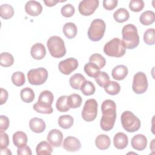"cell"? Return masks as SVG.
<instances>
[{"label":"cell","mask_w":155,"mask_h":155,"mask_svg":"<svg viewBox=\"0 0 155 155\" xmlns=\"http://www.w3.org/2000/svg\"><path fill=\"white\" fill-rule=\"evenodd\" d=\"M113 17L116 22L122 23L127 21L129 19L130 14L127 9L124 8H119L114 12Z\"/></svg>","instance_id":"cell-27"},{"label":"cell","mask_w":155,"mask_h":155,"mask_svg":"<svg viewBox=\"0 0 155 155\" xmlns=\"http://www.w3.org/2000/svg\"><path fill=\"white\" fill-rule=\"evenodd\" d=\"M155 21V13L151 10H147L143 12L140 17L139 21L143 25H149L152 24Z\"/></svg>","instance_id":"cell-25"},{"label":"cell","mask_w":155,"mask_h":155,"mask_svg":"<svg viewBox=\"0 0 155 155\" xmlns=\"http://www.w3.org/2000/svg\"><path fill=\"white\" fill-rule=\"evenodd\" d=\"M29 83L34 85H40L45 82L48 78L47 70L42 67L30 70L27 73Z\"/></svg>","instance_id":"cell-8"},{"label":"cell","mask_w":155,"mask_h":155,"mask_svg":"<svg viewBox=\"0 0 155 155\" xmlns=\"http://www.w3.org/2000/svg\"><path fill=\"white\" fill-rule=\"evenodd\" d=\"M94 79L96 82L101 87L103 88L110 81V77L108 74L105 71H100V73Z\"/></svg>","instance_id":"cell-40"},{"label":"cell","mask_w":155,"mask_h":155,"mask_svg":"<svg viewBox=\"0 0 155 155\" xmlns=\"http://www.w3.org/2000/svg\"><path fill=\"white\" fill-rule=\"evenodd\" d=\"M12 81L13 84L17 86L21 87L25 82V78L24 74L21 71H16L12 76Z\"/></svg>","instance_id":"cell-37"},{"label":"cell","mask_w":155,"mask_h":155,"mask_svg":"<svg viewBox=\"0 0 155 155\" xmlns=\"http://www.w3.org/2000/svg\"><path fill=\"white\" fill-rule=\"evenodd\" d=\"M74 123L73 117L69 115H62L58 119V125L63 129H68L71 128Z\"/></svg>","instance_id":"cell-29"},{"label":"cell","mask_w":155,"mask_h":155,"mask_svg":"<svg viewBox=\"0 0 155 155\" xmlns=\"http://www.w3.org/2000/svg\"><path fill=\"white\" fill-rule=\"evenodd\" d=\"M117 0H104L103 6L107 10H112L117 7Z\"/></svg>","instance_id":"cell-45"},{"label":"cell","mask_w":155,"mask_h":155,"mask_svg":"<svg viewBox=\"0 0 155 155\" xmlns=\"http://www.w3.org/2000/svg\"><path fill=\"white\" fill-rule=\"evenodd\" d=\"M98 0H83L79 4L78 10L83 16H90L92 15L99 6Z\"/></svg>","instance_id":"cell-11"},{"label":"cell","mask_w":155,"mask_h":155,"mask_svg":"<svg viewBox=\"0 0 155 155\" xmlns=\"http://www.w3.org/2000/svg\"><path fill=\"white\" fill-rule=\"evenodd\" d=\"M10 125L8 118L4 115L0 116V132L7 130Z\"/></svg>","instance_id":"cell-43"},{"label":"cell","mask_w":155,"mask_h":155,"mask_svg":"<svg viewBox=\"0 0 155 155\" xmlns=\"http://www.w3.org/2000/svg\"><path fill=\"white\" fill-rule=\"evenodd\" d=\"M104 52L108 56L120 58L125 54L126 48L122 40L118 38H114L105 44Z\"/></svg>","instance_id":"cell-5"},{"label":"cell","mask_w":155,"mask_h":155,"mask_svg":"<svg viewBox=\"0 0 155 155\" xmlns=\"http://www.w3.org/2000/svg\"><path fill=\"white\" fill-rule=\"evenodd\" d=\"M122 42L125 48L134 49L139 44V36L137 29L132 24H128L124 26L122 30Z\"/></svg>","instance_id":"cell-2"},{"label":"cell","mask_w":155,"mask_h":155,"mask_svg":"<svg viewBox=\"0 0 155 155\" xmlns=\"http://www.w3.org/2000/svg\"><path fill=\"white\" fill-rule=\"evenodd\" d=\"M77 27L73 22H67L63 27V33L68 39H73L77 35Z\"/></svg>","instance_id":"cell-24"},{"label":"cell","mask_w":155,"mask_h":155,"mask_svg":"<svg viewBox=\"0 0 155 155\" xmlns=\"http://www.w3.org/2000/svg\"><path fill=\"white\" fill-rule=\"evenodd\" d=\"M47 139L52 147H59L61 146L63 140V134L60 130L52 129L49 131Z\"/></svg>","instance_id":"cell-13"},{"label":"cell","mask_w":155,"mask_h":155,"mask_svg":"<svg viewBox=\"0 0 155 155\" xmlns=\"http://www.w3.org/2000/svg\"><path fill=\"white\" fill-rule=\"evenodd\" d=\"M78 67V61L74 58H69L61 61L58 65L59 70L64 74L68 75Z\"/></svg>","instance_id":"cell-12"},{"label":"cell","mask_w":155,"mask_h":155,"mask_svg":"<svg viewBox=\"0 0 155 155\" xmlns=\"http://www.w3.org/2000/svg\"><path fill=\"white\" fill-rule=\"evenodd\" d=\"M47 45L51 56L55 58H60L65 56L66 48L64 40L59 36H52L47 42Z\"/></svg>","instance_id":"cell-4"},{"label":"cell","mask_w":155,"mask_h":155,"mask_svg":"<svg viewBox=\"0 0 155 155\" xmlns=\"http://www.w3.org/2000/svg\"><path fill=\"white\" fill-rule=\"evenodd\" d=\"M52 146L46 141H42L39 143L36 148L37 155L51 154L53 151Z\"/></svg>","instance_id":"cell-26"},{"label":"cell","mask_w":155,"mask_h":155,"mask_svg":"<svg viewBox=\"0 0 155 155\" xmlns=\"http://www.w3.org/2000/svg\"><path fill=\"white\" fill-rule=\"evenodd\" d=\"M25 11L31 16H37L42 13V6L36 1H29L25 5Z\"/></svg>","instance_id":"cell-15"},{"label":"cell","mask_w":155,"mask_h":155,"mask_svg":"<svg viewBox=\"0 0 155 155\" xmlns=\"http://www.w3.org/2000/svg\"><path fill=\"white\" fill-rule=\"evenodd\" d=\"M14 15L13 7L9 4H4L0 6V16L2 19H8Z\"/></svg>","instance_id":"cell-32"},{"label":"cell","mask_w":155,"mask_h":155,"mask_svg":"<svg viewBox=\"0 0 155 155\" xmlns=\"http://www.w3.org/2000/svg\"><path fill=\"white\" fill-rule=\"evenodd\" d=\"M89 62H93L97 65L99 68H102L106 64V61L104 56L99 53H94L90 56Z\"/></svg>","instance_id":"cell-38"},{"label":"cell","mask_w":155,"mask_h":155,"mask_svg":"<svg viewBox=\"0 0 155 155\" xmlns=\"http://www.w3.org/2000/svg\"><path fill=\"white\" fill-rule=\"evenodd\" d=\"M144 42L149 45H153L155 43L154 29L153 28L147 29L143 35Z\"/></svg>","instance_id":"cell-39"},{"label":"cell","mask_w":155,"mask_h":155,"mask_svg":"<svg viewBox=\"0 0 155 155\" xmlns=\"http://www.w3.org/2000/svg\"><path fill=\"white\" fill-rule=\"evenodd\" d=\"M85 73L90 77L95 78L100 73L99 67L95 64L89 62L84 65V68Z\"/></svg>","instance_id":"cell-30"},{"label":"cell","mask_w":155,"mask_h":155,"mask_svg":"<svg viewBox=\"0 0 155 155\" xmlns=\"http://www.w3.org/2000/svg\"><path fill=\"white\" fill-rule=\"evenodd\" d=\"M14 63V58L9 53L3 52L0 55V64L4 67L12 66Z\"/></svg>","instance_id":"cell-34"},{"label":"cell","mask_w":155,"mask_h":155,"mask_svg":"<svg viewBox=\"0 0 155 155\" xmlns=\"http://www.w3.org/2000/svg\"><path fill=\"white\" fill-rule=\"evenodd\" d=\"M120 120L123 128L128 132H135L140 127V119L130 111H125L122 113Z\"/></svg>","instance_id":"cell-6"},{"label":"cell","mask_w":155,"mask_h":155,"mask_svg":"<svg viewBox=\"0 0 155 155\" xmlns=\"http://www.w3.org/2000/svg\"><path fill=\"white\" fill-rule=\"evenodd\" d=\"M67 96H61L58 99L56 103V107L59 111L67 112L69 111L70 108L68 107L67 104Z\"/></svg>","instance_id":"cell-36"},{"label":"cell","mask_w":155,"mask_h":155,"mask_svg":"<svg viewBox=\"0 0 155 155\" xmlns=\"http://www.w3.org/2000/svg\"><path fill=\"white\" fill-rule=\"evenodd\" d=\"M154 140H155L154 139L152 140V141H151V143H150V147L151 148V149L152 151L154 150Z\"/></svg>","instance_id":"cell-50"},{"label":"cell","mask_w":155,"mask_h":155,"mask_svg":"<svg viewBox=\"0 0 155 155\" xmlns=\"http://www.w3.org/2000/svg\"><path fill=\"white\" fill-rule=\"evenodd\" d=\"M67 102L70 108H76L81 105L82 99L79 94L73 93L67 96Z\"/></svg>","instance_id":"cell-28"},{"label":"cell","mask_w":155,"mask_h":155,"mask_svg":"<svg viewBox=\"0 0 155 155\" xmlns=\"http://www.w3.org/2000/svg\"><path fill=\"white\" fill-rule=\"evenodd\" d=\"M30 54L32 58L35 59H42L46 54L45 47L41 43H36L32 45L30 50Z\"/></svg>","instance_id":"cell-17"},{"label":"cell","mask_w":155,"mask_h":155,"mask_svg":"<svg viewBox=\"0 0 155 155\" xmlns=\"http://www.w3.org/2000/svg\"><path fill=\"white\" fill-rule=\"evenodd\" d=\"M30 130L36 133H42L46 128V124L43 119L38 117H33L29 121Z\"/></svg>","instance_id":"cell-18"},{"label":"cell","mask_w":155,"mask_h":155,"mask_svg":"<svg viewBox=\"0 0 155 155\" xmlns=\"http://www.w3.org/2000/svg\"><path fill=\"white\" fill-rule=\"evenodd\" d=\"M65 1H59L58 0H44V2L45 5L47 7H53L59 2H65Z\"/></svg>","instance_id":"cell-48"},{"label":"cell","mask_w":155,"mask_h":155,"mask_svg":"<svg viewBox=\"0 0 155 155\" xmlns=\"http://www.w3.org/2000/svg\"><path fill=\"white\" fill-rule=\"evenodd\" d=\"M54 99L53 93L48 90L42 91L38 97V101L35 103L33 108L38 113L42 114H51L53 111L51 105Z\"/></svg>","instance_id":"cell-3"},{"label":"cell","mask_w":155,"mask_h":155,"mask_svg":"<svg viewBox=\"0 0 155 155\" xmlns=\"http://www.w3.org/2000/svg\"><path fill=\"white\" fill-rule=\"evenodd\" d=\"M144 7V2L142 0H131L129 2L130 9L134 12H139Z\"/></svg>","instance_id":"cell-41"},{"label":"cell","mask_w":155,"mask_h":155,"mask_svg":"<svg viewBox=\"0 0 155 155\" xmlns=\"http://www.w3.org/2000/svg\"><path fill=\"white\" fill-rule=\"evenodd\" d=\"M132 147L137 151H142L147 147V139L142 134H138L133 137L131 141Z\"/></svg>","instance_id":"cell-16"},{"label":"cell","mask_w":155,"mask_h":155,"mask_svg":"<svg viewBox=\"0 0 155 155\" xmlns=\"http://www.w3.org/2000/svg\"><path fill=\"white\" fill-rule=\"evenodd\" d=\"M8 93L7 92V91L3 88H1V101H0V105H3L4 104H5L8 99Z\"/></svg>","instance_id":"cell-47"},{"label":"cell","mask_w":155,"mask_h":155,"mask_svg":"<svg viewBox=\"0 0 155 155\" xmlns=\"http://www.w3.org/2000/svg\"><path fill=\"white\" fill-rule=\"evenodd\" d=\"M104 88L107 93L110 95H116L120 90V86L118 82L115 81H109L104 87Z\"/></svg>","instance_id":"cell-31"},{"label":"cell","mask_w":155,"mask_h":155,"mask_svg":"<svg viewBox=\"0 0 155 155\" xmlns=\"http://www.w3.org/2000/svg\"><path fill=\"white\" fill-rule=\"evenodd\" d=\"M128 73V68L125 65H118L112 70L111 76L114 79L121 81L126 78Z\"/></svg>","instance_id":"cell-20"},{"label":"cell","mask_w":155,"mask_h":155,"mask_svg":"<svg viewBox=\"0 0 155 155\" xmlns=\"http://www.w3.org/2000/svg\"><path fill=\"white\" fill-rule=\"evenodd\" d=\"M102 116L101 119L100 126L105 131L113 129L116 119V105L111 99L105 100L101 105Z\"/></svg>","instance_id":"cell-1"},{"label":"cell","mask_w":155,"mask_h":155,"mask_svg":"<svg viewBox=\"0 0 155 155\" xmlns=\"http://www.w3.org/2000/svg\"><path fill=\"white\" fill-rule=\"evenodd\" d=\"M97 102L94 99H89L85 102L82 111V117L86 122L93 121L97 114Z\"/></svg>","instance_id":"cell-9"},{"label":"cell","mask_w":155,"mask_h":155,"mask_svg":"<svg viewBox=\"0 0 155 155\" xmlns=\"http://www.w3.org/2000/svg\"><path fill=\"white\" fill-rule=\"evenodd\" d=\"M0 149L7 147L9 144V137L8 134L4 131H1L0 132Z\"/></svg>","instance_id":"cell-44"},{"label":"cell","mask_w":155,"mask_h":155,"mask_svg":"<svg viewBox=\"0 0 155 155\" xmlns=\"http://www.w3.org/2000/svg\"><path fill=\"white\" fill-rule=\"evenodd\" d=\"M20 96L22 101L24 102L30 103L35 99V93L31 88L26 87L21 90Z\"/></svg>","instance_id":"cell-33"},{"label":"cell","mask_w":155,"mask_h":155,"mask_svg":"<svg viewBox=\"0 0 155 155\" xmlns=\"http://www.w3.org/2000/svg\"><path fill=\"white\" fill-rule=\"evenodd\" d=\"M27 141V136L23 131H16L13 134V142L18 148H21L26 145Z\"/></svg>","instance_id":"cell-21"},{"label":"cell","mask_w":155,"mask_h":155,"mask_svg":"<svg viewBox=\"0 0 155 155\" xmlns=\"http://www.w3.org/2000/svg\"><path fill=\"white\" fill-rule=\"evenodd\" d=\"M96 147L101 150L108 149L111 145V140L108 136L106 134H99L95 139Z\"/></svg>","instance_id":"cell-22"},{"label":"cell","mask_w":155,"mask_h":155,"mask_svg":"<svg viewBox=\"0 0 155 155\" xmlns=\"http://www.w3.org/2000/svg\"><path fill=\"white\" fill-rule=\"evenodd\" d=\"M12 153L10 151V150L9 149H8L7 147L4 148H1V155H4V154H10L11 155Z\"/></svg>","instance_id":"cell-49"},{"label":"cell","mask_w":155,"mask_h":155,"mask_svg":"<svg viewBox=\"0 0 155 155\" xmlns=\"http://www.w3.org/2000/svg\"><path fill=\"white\" fill-rule=\"evenodd\" d=\"M105 28L106 25L102 19H94L88 30V38L94 42L100 41L104 35Z\"/></svg>","instance_id":"cell-7"},{"label":"cell","mask_w":155,"mask_h":155,"mask_svg":"<svg viewBox=\"0 0 155 155\" xmlns=\"http://www.w3.org/2000/svg\"><path fill=\"white\" fill-rule=\"evenodd\" d=\"M128 143V139L127 136L122 132L116 133L113 138L114 146L119 150L125 148Z\"/></svg>","instance_id":"cell-19"},{"label":"cell","mask_w":155,"mask_h":155,"mask_svg":"<svg viewBox=\"0 0 155 155\" xmlns=\"http://www.w3.org/2000/svg\"><path fill=\"white\" fill-rule=\"evenodd\" d=\"M17 154L18 155H31L32 153L30 148L26 145L22 147L18 148Z\"/></svg>","instance_id":"cell-46"},{"label":"cell","mask_w":155,"mask_h":155,"mask_svg":"<svg viewBox=\"0 0 155 155\" xmlns=\"http://www.w3.org/2000/svg\"><path fill=\"white\" fill-rule=\"evenodd\" d=\"M148 86V80L144 73L139 71L134 75L132 89L135 93L138 94H143L147 91Z\"/></svg>","instance_id":"cell-10"},{"label":"cell","mask_w":155,"mask_h":155,"mask_svg":"<svg viewBox=\"0 0 155 155\" xmlns=\"http://www.w3.org/2000/svg\"><path fill=\"white\" fill-rule=\"evenodd\" d=\"M64 148L69 152H76L81 148V143L78 139L73 136H68L63 142Z\"/></svg>","instance_id":"cell-14"},{"label":"cell","mask_w":155,"mask_h":155,"mask_svg":"<svg viewBox=\"0 0 155 155\" xmlns=\"http://www.w3.org/2000/svg\"><path fill=\"white\" fill-rule=\"evenodd\" d=\"M86 81L85 77L81 73H76L73 75L69 80L70 86L75 89L79 90L83 84V83Z\"/></svg>","instance_id":"cell-23"},{"label":"cell","mask_w":155,"mask_h":155,"mask_svg":"<svg viewBox=\"0 0 155 155\" xmlns=\"http://www.w3.org/2000/svg\"><path fill=\"white\" fill-rule=\"evenodd\" d=\"M75 12V8L71 4H67L62 7L61 13L62 15L65 18L71 17Z\"/></svg>","instance_id":"cell-42"},{"label":"cell","mask_w":155,"mask_h":155,"mask_svg":"<svg viewBox=\"0 0 155 155\" xmlns=\"http://www.w3.org/2000/svg\"><path fill=\"white\" fill-rule=\"evenodd\" d=\"M80 90L81 92L85 96H90L95 92V86L93 82L90 81H85L82 85Z\"/></svg>","instance_id":"cell-35"}]
</instances>
